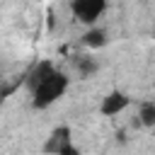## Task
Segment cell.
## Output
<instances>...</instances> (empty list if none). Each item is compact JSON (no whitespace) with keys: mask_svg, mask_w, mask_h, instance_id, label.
<instances>
[{"mask_svg":"<svg viewBox=\"0 0 155 155\" xmlns=\"http://www.w3.org/2000/svg\"><path fill=\"white\" fill-rule=\"evenodd\" d=\"M140 126H145V128H153L155 126V102H145V104H140V109H138V119H136Z\"/></svg>","mask_w":155,"mask_h":155,"instance_id":"cell-7","label":"cell"},{"mask_svg":"<svg viewBox=\"0 0 155 155\" xmlns=\"http://www.w3.org/2000/svg\"><path fill=\"white\" fill-rule=\"evenodd\" d=\"M58 155H82V153H80V148H78V145H73V143H70V145H65Z\"/></svg>","mask_w":155,"mask_h":155,"instance_id":"cell-9","label":"cell"},{"mask_svg":"<svg viewBox=\"0 0 155 155\" xmlns=\"http://www.w3.org/2000/svg\"><path fill=\"white\" fill-rule=\"evenodd\" d=\"M75 68H78V73L82 78H87V75H92L97 70V61H92L87 56H80V58H75Z\"/></svg>","mask_w":155,"mask_h":155,"instance_id":"cell-8","label":"cell"},{"mask_svg":"<svg viewBox=\"0 0 155 155\" xmlns=\"http://www.w3.org/2000/svg\"><path fill=\"white\" fill-rule=\"evenodd\" d=\"M104 10H107L104 0H75V2H70L73 17L82 24H90V27H97V19L104 15Z\"/></svg>","mask_w":155,"mask_h":155,"instance_id":"cell-2","label":"cell"},{"mask_svg":"<svg viewBox=\"0 0 155 155\" xmlns=\"http://www.w3.org/2000/svg\"><path fill=\"white\" fill-rule=\"evenodd\" d=\"M82 44H85L87 48H102V46L107 44V31H104L102 27H90V29L85 31V36H82Z\"/></svg>","mask_w":155,"mask_h":155,"instance_id":"cell-6","label":"cell"},{"mask_svg":"<svg viewBox=\"0 0 155 155\" xmlns=\"http://www.w3.org/2000/svg\"><path fill=\"white\" fill-rule=\"evenodd\" d=\"M70 143H73L70 128H68V126H58V128L51 131L48 140L44 143V153H46V155H58V153H61L65 145H70Z\"/></svg>","mask_w":155,"mask_h":155,"instance_id":"cell-4","label":"cell"},{"mask_svg":"<svg viewBox=\"0 0 155 155\" xmlns=\"http://www.w3.org/2000/svg\"><path fill=\"white\" fill-rule=\"evenodd\" d=\"M68 85H70L68 75L61 73V70H56L41 87H36V90L31 92V107H34V109H46V107H51L53 102H58V99L65 94Z\"/></svg>","mask_w":155,"mask_h":155,"instance_id":"cell-1","label":"cell"},{"mask_svg":"<svg viewBox=\"0 0 155 155\" xmlns=\"http://www.w3.org/2000/svg\"><path fill=\"white\" fill-rule=\"evenodd\" d=\"M128 94L126 92H121V90H114V92H109L104 99H102V104H99V111L104 114V116H116V114H121L126 107H128Z\"/></svg>","mask_w":155,"mask_h":155,"instance_id":"cell-5","label":"cell"},{"mask_svg":"<svg viewBox=\"0 0 155 155\" xmlns=\"http://www.w3.org/2000/svg\"><path fill=\"white\" fill-rule=\"evenodd\" d=\"M53 73H56V65H53L51 61H39V63H34V65L24 73V85L29 87V92H34V90L41 87Z\"/></svg>","mask_w":155,"mask_h":155,"instance_id":"cell-3","label":"cell"}]
</instances>
